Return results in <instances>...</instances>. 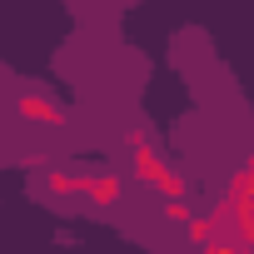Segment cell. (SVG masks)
Wrapping results in <instances>:
<instances>
[{
  "label": "cell",
  "mask_w": 254,
  "mask_h": 254,
  "mask_svg": "<svg viewBox=\"0 0 254 254\" xmlns=\"http://www.w3.org/2000/svg\"><path fill=\"white\" fill-rule=\"evenodd\" d=\"M224 199H229L234 214H254V160H239V165H234Z\"/></svg>",
  "instance_id": "4"
},
{
  "label": "cell",
  "mask_w": 254,
  "mask_h": 254,
  "mask_svg": "<svg viewBox=\"0 0 254 254\" xmlns=\"http://www.w3.org/2000/svg\"><path fill=\"white\" fill-rule=\"evenodd\" d=\"M185 229H190V244H194V249H204V244H209V234H214V219H209V214H190V219H185Z\"/></svg>",
  "instance_id": "6"
},
{
  "label": "cell",
  "mask_w": 254,
  "mask_h": 254,
  "mask_svg": "<svg viewBox=\"0 0 254 254\" xmlns=\"http://www.w3.org/2000/svg\"><path fill=\"white\" fill-rule=\"evenodd\" d=\"M10 110H15V120L40 125V130H60V125H65V105H60V100H50V95H35V90L15 95V100H10Z\"/></svg>",
  "instance_id": "3"
},
{
  "label": "cell",
  "mask_w": 254,
  "mask_h": 254,
  "mask_svg": "<svg viewBox=\"0 0 254 254\" xmlns=\"http://www.w3.org/2000/svg\"><path fill=\"white\" fill-rule=\"evenodd\" d=\"M190 214H194V209L185 204V194H170V199H165V219H170V224H185Z\"/></svg>",
  "instance_id": "7"
},
{
  "label": "cell",
  "mask_w": 254,
  "mask_h": 254,
  "mask_svg": "<svg viewBox=\"0 0 254 254\" xmlns=\"http://www.w3.org/2000/svg\"><path fill=\"white\" fill-rule=\"evenodd\" d=\"M130 160H135V175H140L150 190H160L165 199L190 190V185H185V175H180V170H175V165H170V160H165V155H160L140 130H130Z\"/></svg>",
  "instance_id": "1"
},
{
  "label": "cell",
  "mask_w": 254,
  "mask_h": 254,
  "mask_svg": "<svg viewBox=\"0 0 254 254\" xmlns=\"http://www.w3.org/2000/svg\"><path fill=\"white\" fill-rule=\"evenodd\" d=\"M70 185H75V194L90 199L95 209H115L120 194H125L120 175H110V170H80V175H70Z\"/></svg>",
  "instance_id": "2"
},
{
  "label": "cell",
  "mask_w": 254,
  "mask_h": 254,
  "mask_svg": "<svg viewBox=\"0 0 254 254\" xmlns=\"http://www.w3.org/2000/svg\"><path fill=\"white\" fill-rule=\"evenodd\" d=\"M40 194H45V199H70V194H75V185H70V170L40 165Z\"/></svg>",
  "instance_id": "5"
}]
</instances>
